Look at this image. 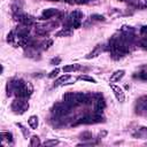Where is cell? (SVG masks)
<instances>
[{"instance_id": "cell-18", "label": "cell", "mask_w": 147, "mask_h": 147, "mask_svg": "<svg viewBox=\"0 0 147 147\" xmlns=\"http://www.w3.org/2000/svg\"><path fill=\"white\" fill-rule=\"evenodd\" d=\"M0 137H1V141L2 142H5V141L11 142L13 141V134L10 132H1L0 133Z\"/></svg>"}, {"instance_id": "cell-30", "label": "cell", "mask_w": 147, "mask_h": 147, "mask_svg": "<svg viewBox=\"0 0 147 147\" xmlns=\"http://www.w3.org/2000/svg\"><path fill=\"white\" fill-rule=\"evenodd\" d=\"M132 6H139V0H126Z\"/></svg>"}, {"instance_id": "cell-31", "label": "cell", "mask_w": 147, "mask_h": 147, "mask_svg": "<svg viewBox=\"0 0 147 147\" xmlns=\"http://www.w3.org/2000/svg\"><path fill=\"white\" fill-rule=\"evenodd\" d=\"M107 136V131H105V130H102L100 133H99V138H105Z\"/></svg>"}, {"instance_id": "cell-21", "label": "cell", "mask_w": 147, "mask_h": 147, "mask_svg": "<svg viewBox=\"0 0 147 147\" xmlns=\"http://www.w3.org/2000/svg\"><path fill=\"white\" fill-rule=\"evenodd\" d=\"M77 79H80V80H85V82H90V83H96V80L93 78V77H91V76H87V75H80V76H78V78Z\"/></svg>"}, {"instance_id": "cell-16", "label": "cell", "mask_w": 147, "mask_h": 147, "mask_svg": "<svg viewBox=\"0 0 147 147\" xmlns=\"http://www.w3.org/2000/svg\"><path fill=\"white\" fill-rule=\"evenodd\" d=\"M71 33H72V29L69 28V26H64L62 30H60V31L56 33V36H57V37H68V36H70Z\"/></svg>"}, {"instance_id": "cell-28", "label": "cell", "mask_w": 147, "mask_h": 147, "mask_svg": "<svg viewBox=\"0 0 147 147\" xmlns=\"http://www.w3.org/2000/svg\"><path fill=\"white\" fill-rule=\"evenodd\" d=\"M60 62H61V59H60V57H54V59L51 60V64H52V65H56V64H59Z\"/></svg>"}, {"instance_id": "cell-8", "label": "cell", "mask_w": 147, "mask_h": 147, "mask_svg": "<svg viewBox=\"0 0 147 147\" xmlns=\"http://www.w3.org/2000/svg\"><path fill=\"white\" fill-rule=\"evenodd\" d=\"M110 88H111L115 98L117 99V101H119V102L125 101V93L122 87H119L118 85H115V84H110Z\"/></svg>"}, {"instance_id": "cell-22", "label": "cell", "mask_w": 147, "mask_h": 147, "mask_svg": "<svg viewBox=\"0 0 147 147\" xmlns=\"http://www.w3.org/2000/svg\"><path fill=\"white\" fill-rule=\"evenodd\" d=\"M59 144H60V141L57 139H49V140L44 141L41 145H44V146H55V145H59Z\"/></svg>"}, {"instance_id": "cell-11", "label": "cell", "mask_w": 147, "mask_h": 147, "mask_svg": "<svg viewBox=\"0 0 147 147\" xmlns=\"http://www.w3.org/2000/svg\"><path fill=\"white\" fill-rule=\"evenodd\" d=\"M56 14H57V9H55V8H47V9H44L42 13H41L40 20H48V18L55 16Z\"/></svg>"}, {"instance_id": "cell-24", "label": "cell", "mask_w": 147, "mask_h": 147, "mask_svg": "<svg viewBox=\"0 0 147 147\" xmlns=\"http://www.w3.org/2000/svg\"><path fill=\"white\" fill-rule=\"evenodd\" d=\"M80 139L82 140H91L92 139V133L91 132H87V131H85V132H83V133H80Z\"/></svg>"}, {"instance_id": "cell-15", "label": "cell", "mask_w": 147, "mask_h": 147, "mask_svg": "<svg viewBox=\"0 0 147 147\" xmlns=\"http://www.w3.org/2000/svg\"><path fill=\"white\" fill-rule=\"evenodd\" d=\"M80 69V65L78 63H74V64H68V65H64L62 68L63 72H71V71H77Z\"/></svg>"}, {"instance_id": "cell-25", "label": "cell", "mask_w": 147, "mask_h": 147, "mask_svg": "<svg viewBox=\"0 0 147 147\" xmlns=\"http://www.w3.org/2000/svg\"><path fill=\"white\" fill-rule=\"evenodd\" d=\"M91 18L94 20V21H105V20H106L103 15H99V14H93V15L91 16Z\"/></svg>"}, {"instance_id": "cell-9", "label": "cell", "mask_w": 147, "mask_h": 147, "mask_svg": "<svg viewBox=\"0 0 147 147\" xmlns=\"http://www.w3.org/2000/svg\"><path fill=\"white\" fill-rule=\"evenodd\" d=\"M106 108V101L101 95H98L94 100V110L95 113H101Z\"/></svg>"}, {"instance_id": "cell-14", "label": "cell", "mask_w": 147, "mask_h": 147, "mask_svg": "<svg viewBox=\"0 0 147 147\" xmlns=\"http://www.w3.org/2000/svg\"><path fill=\"white\" fill-rule=\"evenodd\" d=\"M68 79H70V75H68V74H65V75H63V76H61V77H59L55 82H54V86H60V85H67V84H69L68 83Z\"/></svg>"}, {"instance_id": "cell-17", "label": "cell", "mask_w": 147, "mask_h": 147, "mask_svg": "<svg viewBox=\"0 0 147 147\" xmlns=\"http://www.w3.org/2000/svg\"><path fill=\"white\" fill-rule=\"evenodd\" d=\"M28 123H29V125H30V127H31L32 130H36V129L38 127V117H37L36 115L30 116L29 119H28Z\"/></svg>"}, {"instance_id": "cell-20", "label": "cell", "mask_w": 147, "mask_h": 147, "mask_svg": "<svg viewBox=\"0 0 147 147\" xmlns=\"http://www.w3.org/2000/svg\"><path fill=\"white\" fill-rule=\"evenodd\" d=\"M52 44H53V40H52V39H46L45 41H42V42L40 44V48L44 49V51H46V49H48V48L52 46Z\"/></svg>"}, {"instance_id": "cell-13", "label": "cell", "mask_w": 147, "mask_h": 147, "mask_svg": "<svg viewBox=\"0 0 147 147\" xmlns=\"http://www.w3.org/2000/svg\"><path fill=\"white\" fill-rule=\"evenodd\" d=\"M102 49H103V47H102V45H98V46H95L94 47V49L92 51V52H90L86 56H85V59H87V60H90V59H93V57H96L98 55H100V53L102 52Z\"/></svg>"}, {"instance_id": "cell-27", "label": "cell", "mask_w": 147, "mask_h": 147, "mask_svg": "<svg viewBox=\"0 0 147 147\" xmlns=\"http://www.w3.org/2000/svg\"><path fill=\"white\" fill-rule=\"evenodd\" d=\"M140 46H141L142 48H146V49H147V37H145V38H142V39L140 40Z\"/></svg>"}, {"instance_id": "cell-5", "label": "cell", "mask_w": 147, "mask_h": 147, "mask_svg": "<svg viewBox=\"0 0 147 147\" xmlns=\"http://www.w3.org/2000/svg\"><path fill=\"white\" fill-rule=\"evenodd\" d=\"M28 109H29V102L26 101V99L17 98V99L14 100L13 103H11V110H13L15 114H17V115L24 114Z\"/></svg>"}, {"instance_id": "cell-7", "label": "cell", "mask_w": 147, "mask_h": 147, "mask_svg": "<svg viewBox=\"0 0 147 147\" xmlns=\"http://www.w3.org/2000/svg\"><path fill=\"white\" fill-rule=\"evenodd\" d=\"M14 17L16 21H18L21 24L23 25H32L36 23V18L31 15H28V14H24V13H18V14H14Z\"/></svg>"}, {"instance_id": "cell-6", "label": "cell", "mask_w": 147, "mask_h": 147, "mask_svg": "<svg viewBox=\"0 0 147 147\" xmlns=\"http://www.w3.org/2000/svg\"><path fill=\"white\" fill-rule=\"evenodd\" d=\"M71 108L68 103H65L64 101L63 102H59V103H55V106L53 107V114L59 116V117H62V116H67L68 114L71 113Z\"/></svg>"}, {"instance_id": "cell-33", "label": "cell", "mask_w": 147, "mask_h": 147, "mask_svg": "<svg viewBox=\"0 0 147 147\" xmlns=\"http://www.w3.org/2000/svg\"><path fill=\"white\" fill-rule=\"evenodd\" d=\"M144 7H147V0L145 1V5H144Z\"/></svg>"}, {"instance_id": "cell-12", "label": "cell", "mask_w": 147, "mask_h": 147, "mask_svg": "<svg viewBox=\"0 0 147 147\" xmlns=\"http://www.w3.org/2000/svg\"><path fill=\"white\" fill-rule=\"evenodd\" d=\"M142 110H147V96H144L137 102V113L142 114Z\"/></svg>"}, {"instance_id": "cell-4", "label": "cell", "mask_w": 147, "mask_h": 147, "mask_svg": "<svg viewBox=\"0 0 147 147\" xmlns=\"http://www.w3.org/2000/svg\"><path fill=\"white\" fill-rule=\"evenodd\" d=\"M105 117L101 115V113H94L93 115H85L82 118H79L76 124H95V123H103Z\"/></svg>"}, {"instance_id": "cell-29", "label": "cell", "mask_w": 147, "mask_h": 147, "mask_svg": "<svg viewBox=\"0 0 147 147\" xmlns=\"http://www.w3.org/2000/svg\"><path fill=\"white\" fill-rule=\"evenodd\" d=\"M138 78L144 79V80H147V72H140V74L138 75Z\"/></svg>"}, {"instance_id": "cell-23", "label": "cell", "mask_w": 147, "mask_h": 147, "mask_svg": "<svg viewBox=\"0 0 147 147\" xmlns=\"http://www.w3.org/2000/svg\"><path fill=\"white\" fill-rule=\"evenodd\" d=\"M16 125L21 129V131H22V133H23V137H24L25 139H28V138H29V131H28V129H26L25 126H23L21 123H16Z\"/></svg>"}, {"instance_id": "cell-2", "label": "cell", "mask_w": 147, "mask_h": 147, "mask_svg": "<svg viewBox=\"0 0 147 147\" xmlns=\"http://www.w3.org/2000/svg\"><path fill=\"white\" fill-rule=\"evenodd\" d=\"M62 99L70 107H77L79 105L86 103V101H87V94L82 93V92H67V93L63 94Z\"/></svg>"}, {"instance_id": "cell-32", "label": "cell", "mask_w": 147, "mask_h": 147, "mask_svg": "<svg viewBox=\"0 0 147 147\" xmlns=\"http://www.w3.org/2000/svg\"><path fill=\"white\" fill-rule=\"evenodd\" d=\"M63 1H64V2H67V3H71V5H72V3H77V2H78V1H76V0H63Z\"/></svg>"}, {"instance_id": "cell-3", "label": "cell", "mask_w": 147, "mask_h": 147, "mask_svg": "<svg viewBox=\"0 0 147 147\" xmlns=\"http://www.w3.org/2000/svg\"><path fill=\"white\" fill-rule=\"evenodd\" d=\"M84 17L83 13L80 10H74L69 14L67 21H65V26H69L71 29H78L82 25V18Z\"/></svg>"}, {"instance_id": "cell-10", "label": "cell", "mask_w": 147, "mask_h": 147, "mask_svg": "<svg viewBox=\"0 0 147 147\" xmlns=\"http://www.w3.org/2000/svg\"><path fill=\"white\" fill-rule=\"evenodd\" d=\"M124 75H125V70H123V69L116 70V71H114V72L111 74L109 82H110V83H117V82H119V80L124 77Z\"/></svg>"}, {"instance_id": "cell-19", "label": "cell", "mask_w": 147, "mask_h": 147, "mask_svg": "<svg viewBox=\"0 0 147 147\" xmlns=\"http://www.w3.org/2000/svg\"><path fill=\"white\" fill-rule=\"evenodd\" d=\"M40 145H41V142H40L38 136H32V137L30 138V146L37 147V146H40Z\"/></svg>"}, {"instance_id": "cell-1", "label": "cell", "mask_w": 147, "mask_h": 147, "mask_svg": "<svg viewBox=\"0 0 147 147\" xmlns=\"http://www.w3.org/2000/svg\"><path fill=\"white\" fill-rule=\"evenodd\" d=\"M7 94L9 96L14 94L17 98L28 100L30 98V95L32 94V87H31V85L26 84L23 79L14 78L7 83Z\"/></svg>"}, {"instance_id": "cell-34", "label": "cell", "mask_w": 147, "mask_h": 147, "mask_svg": "<svg viewBox=\"0 0 147 147\" xmlns=\"http://www.w3.org/2000/svg\"><path fill=\"white\" fill-rule=\"evenodd\" d=\"M49 1H55V2H57V1H62V0H49Z\"/></svg>"}, {"instance_id": "cell-26", "label": "cell", "mask_w": 147, "mask_h": 147, "mask_svg": "<svg viewBox=\"0 0 147 147\" xmlns=\"http://www.w3.org/2000/svg\"><path fill=\"white\" fill-rule=\"evenodd\" d=\"M59 72H60V69H59V68H55L54 70H52V71L48 74V77H49V78H54V77H56V76L59 75Z\"/></svg>"}, {"instance_id": "cell-35", "label": "cell", "mask_w": 147, "mask_h": 147, "mask_svg": "<svg viewBox=\"0 0 147 147\" xmlns=\"http://www.w3.org/2000/svg\"><path fill=\"white\" fill-rule=\"evenodd\" d=\"M87 1H90V0H87Z\"/></svg>"}]
</instances>
